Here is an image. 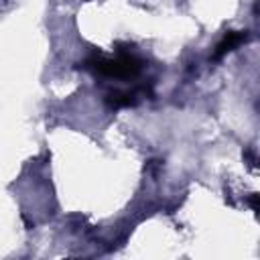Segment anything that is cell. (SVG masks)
<instances>
[{"instance_id": "4", "label": "cell", "mask_w": 260, "mask_h": 260, "mask_svg": "<svg viewBox=\"0 0 260 260\" xmlns=\"http://www.w3.org/2000/svg\"><path fill=\"white\" fill-rule=\"evenodd\" d=\"M258 195H252V199H250V205H252V209H258Z\"/></svg>"}, {"instance_id": "3", "label": "cell", "mask_w": 260, "mask_h": 260, "mask_svg": "<svg viewBox=\"0 0 260 260\" xmlns=\"http://www.w3.org/2000/svg\"><path fill=\"white\" fill-rule=\"evenodd\" d=\"M134 98H136L134 91H112V93H108L106 102H108L112 108H122V106L134 104Z\"/></svg>"}, {"instance_id": "1", "label": "cell", "mask_w": 260, "mask_h": 260, "mask_svg": "<svg viewBox=\"0 0 260 260\" xmlns=\"http://www.w3.org/2000/svg\"><path fill=\"white\" fill-rule=\"evenodd\" d=\"M85 67L95 71L104 77H116V79H134L142 71V61L132 55H118L114 59L110 57H89L85 61Z\"/></svg>"}, {"instance_id": "2", "label": "cell", "mask_w": 260, "mask_h": 260, "mask_svg": "<svg viewBox=\"0 0 260 260\" xmlns=\"http://www.w3.org/2000/svg\"><path fill=\"white\" fill-rule=\"evenodd\" d=\"M248 39V35H246V30L244 32H238V30H232V32H228L219 43H217V47H215V53H213V59H221L225 53H230V51H234L240 43H244Z\"/></svg>"}]
</instances>
